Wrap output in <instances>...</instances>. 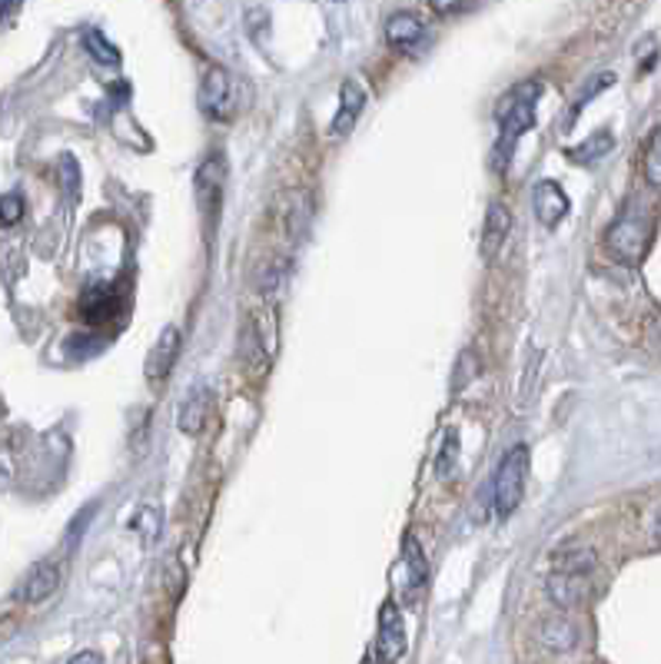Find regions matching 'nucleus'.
<instances>
[{
	"label": "nucleus",
	"mask_w": 661,
	"mask_h": 664,
	"mask_svg": "<svg viewBox=\"0 0 661 664\" xmlns=\"http://www.w3.org/2000/svg\"><path fill=\"white\" fill-rule=\"evenodd\" d=\"M542 97V84L538 81H525L518 87H512L499 107H495V117H499V140H495V150H492V170L495 173H505L508 164H512V154L518 147V140L535 127V104Z\"/></svg>",
	"instance_id": "nucleus-1"
},
{
	"label": "nucleus",
	"mask_w": 661,
	"mask_h": 664,
	"mask_svg": "<svg viewBox=\"0 0 661 664\" xmlns=\"http://www.w3.org/2000/svg\"><path fill=\"white\" fill-rule=\"evenodd\" d=\"M651 236H654L651 217H648L641 207H625L621 217H618V220L611 223V230H608V246H611V253H615L621 263L634 266V263L644 260V253H648V246H651Z\"/></svg>",
	"instance_id": "nucleus-2"
},
{
	"label": "nucleus",
	"mask_w": 661,
	"mask_h": 664,
	"mask_svg": "<svg viewBox=\"0 0 661 664\" xmlns=\"http://www.w3.org/2000/svg\"><path fill=\"white\" fill-rule=\"evenodd\" d=\"M525 482H528V449L525 445H515L502 455L499 462V472H495V515L499 518H508L518 505H522V495H525Z\"/></svg>",
	"instance_id": "nucleus-3"
},
{
	"label": "nucleus",
	"mask_w": 661,
	"mask_h": 664,
	"mask_svg": "<svg viewBox=\"0 0 661 664\" xmlns=\"http://www.w3.org/2000/svg\"><path fill=\"white\" fill-rule=\"evenodd\" d=\"M243 359L250 362L253 372H263L276 352V313L273 309H260L246 319L243 326Z\"/></svg>",
	"instance_id": "nucleus-4"
},
{
	"label": "nucleus",
	"mask_w": 661,
	"mask_h": 664,
	"mask_svg": "<svg viewBox=\"0 0 661 664\" xmlns=\"http://www.w3.org/2000/svg\"><path fill=\"white\" fill-rule=\"evenodd\" d=\"M200 110L210 120H230L233 114V81L223 67H210L200 81Z\"/></svg>",
	"instance_id": "nucleus-5"
},
{
	"label": "nucleus",
	"mask_w": 661,
	"mask_h": 664,
	"mask_svg": "<svg viewBox=\"0 0 661 664\" xmlns=\"http://www.w3.org/2000/svg\"><path fill=\"white\" fill-rule=\"evenodd\" d=\"M376 654H379V661H386V664H396V661L406 654V621H402V611H399L392 601H386L382 611H379Z\"/></svg>",
	"instance_id": "nucleus-6"
},
{
	"label": "nucleus",
	"mask_w": 661,
	"mask_h": 664,
	"mask_svg": "<svg viewBox=\"0 0 661 664\" xmlns=\"http://www.w3.org/2000/svg\"><path fill=\"white\" fill-rule=\"evenodd\" d=\"M120 306H124V299H120L117 286H111V283H94V286H87V293L81 296V316H84V323H91V326L111 323V319L120 313Z\"/></svg>",
	"instance_id": "nucleus-7"
},
{
	"label": "nucleus",
	"mask_w": 661,
	"mask_h": 664,
	"mask_svg": "<svg viewBox=\"0 0 661 664\" xmlns=\"http://www.w3.org/2000/svg\"><path fill=\"white\" fill-rule=\"evenodd\" d=\"M180 346H183V339H180V329L177 326H167L164 329V336L154 342V349H150V356H147V366H144V372H147V382L150 386H160L170 372H174V366H177V356H180Z\"/></svg>",
	"instance_id": "nucleus-8"
},
{
	"label": "nucleus",
	"mask_w": 661,
	"mask_h": 664,
	"mask_svg": "<svg viewBox=\"0 0 661 664\" xmlns=\"http://www.w3.org/2000/svg\"><path fill=\"white\" fill-rule=\"evenodd\" d=\"M223 180H227V160H223L220 154L207 157V160L200 164V170H197V183H193V190H197V203H200L203 213H213V210L220 207Z\"/></svg>",
	"instance_id": "nucleus-9"
},
{
	"label": "nucleus",
	"mask_w": 661,
	"mask_h": 664,
	"mask_svg": "<svg viewBox=\"0 0 661 664\" xmlns=\"http://www.w3.org/2000/svg\"><path fill=\"white\" fill-rule=\"evenodd\" d=\"M280 220L283 230L290 236V243H300L309 233V220H313V200L306 190H286L280 197Z\"/></svg>",
	"instance_id": "nucleus-10"
},
{
	"label": "nucleus",
	"mask_w": 661,
	"mask_h": 664,
	"mask_svg": "<svg viewBox=\"0 0 661 664\" xmlns=\"http://www.w3.org/2000/svg\"><path fill=\"white\" fill-rule=\"evenodd\" d=\"M532 210H535V220L545 230H555L568 217V197H565V190L555 180H542L532 190Z\"/></svg>",
	"instance_id": "nucleus-11"
},
{
	"label": "nucleus",
	"mask_w": 661,
	"mask_h": 664,
	"mask_svg": "<svg viewBox=\"0 0 661 664\" xmlns=\"http://www.w3.org/2000/svg\"><path fill=\"white\" fill-rule=\"evenodd\" d=\"M591 591V575H575V571H552L548 575V598L558 608H575L588 598Z\"/></svg>",
	"instance_id": "nucleus-12"
},
{
	"label": "nucleus",
	"mask_w": 661,
	"mask_h": 664,
	"mask_svg": "<svg viewBox=\"0 0 661 664\" xmlns=\"http://www.w3.org/2000/svg\"><path fill=\"white\" fill-rule=\"evenodd\" d=\"M386 41H389L396 51L412 54V51L426 41V24H422L416 14L399 11V14H392V18L386 21Z\"/></svg>",
	"instance_id": "nucleus-13"
},
{
	"label": "nucleus",
	"mask_w": 661,
	"mask_h": 664,
	"mask_svg": "<svg viewBox=\"0 0 661 664\" xmlns=\"http://www.w3.org/2000/svg\"><path fill=\"white\" fill-rule=\"evenodd\" d=\"M508 230H512V213L508 207L502 203H492L489 213H485V226H482V260H495L508 240Z\"/></svg>",
	"instance_id": "nucleus-14"
},
{
	"label": "nucleus",
	"mask_w": 661,
	"mask_h": 664,
	"mask_svg": "<svg viewBox=\"0 0 661 664\" xmlns=\"http://www.w3.org/2000/svg\"><path fill=\"white\" fill-rule=\"evenodd\" d=\"M57 588H61V565H57V561H41V565L28 575V581H24V588H21V601L41 604V601H48Z\"/></svg>",
	"instance_id": "nucleus-15"
},
{
	"label": "nucleus",
	"mask_w": 661,
	"mask_h": 664,
	"mask_svg": "<svg viewBox=\"0 0 661 664\" xmlns=\"http://www.w3.org/2000/svg\"><path fill=\"white\" fill-rule=\"evenodd\" d=\"M210 405H213L210 392H207V389H193V392L180 402V412H177V425H180V432H187V435H200L203 425H207V419H210Z\"/></svg>",
	"instance_id": "nucleus-16"
},
{
	"label": "nucleus",
	"mask_w": 661,
	"mask_h": 664,
	"mask_svg": "<svg viewBox=\"0 0 661 664\" xmlns=\"http://www.w3.org/2000/svg\"><path fill=\"white\" fill-rule=\"evenodd\" d=\"M363 107H366V91L359 87V81H346V84L339 87V114H336V120H333V134H336V137L349 134L353 124H356V117L363 114Z\"/></svg>",
	"instance_id": "nucleus-17"
},
{
	"label": "nucleus",
	"mask_w": 661,
	"mask_h": 664,
	"mask_svg": "<svg viewBox=\"0 0 661 664\" xmlns=\"http://www.w3.org/2000/svg\"><path fill=\"white\" fill-rule=\"evenodd\" d=\"M538 637H542V644H545L548 651H568V647H575L578 631H575V624H571L568 618L555 614V618H545V621H542Z\"/></svg>",
	"instance_id": "nucleus-18"
},
{
	"label": "nucleus",
	"mask_w": 661,
	"mask_h": 664,
	"mask_svg": "<svg viewBox=\"0 0 661 664\" xmlns=\"http://www.w3.org/2000/svg\"><path fill=\"white\" fill-rule=\"evenodd\" d=\"M552 571H575V575H591L595 571V551L585 545H565L552 555Z\"/></svg>",
	"instance_id": "nucleus-19"
},
{
	"label": "nucleus",
	"mask_w": 661,
	"mask_h": 664,
	"mask_svg": "<svg viewBox=\"0 0 661 664\" xmlns=\"http://www.w3.org/2000/svg\"><path fill=\"white\" fill-rule=\"evenodd\" d=\"M611 147H615V137L608 134V130H598V134H591L585 144H578V147H571L568 150V160L571 164H598V160H605L608 154H611Z\"/></svg>",
	"instance_id": "nucleus-20"
},
{
	"label": "nucleus",
	"mask_w": 661,
	"mask_h": 664,
	"mask_svg": "<svg viewBox=\"0 0 661 664\" xmlns=\"http://www.w3.org/2000/svg\"><path fill=\"white\" fill-rule=\"evenodd\" d=\"M402 561H406V568H409V584H412V591H419V588L426 584V578H429V561H426V555H422L416 535H406Z\"/></svg>",
	"instance_id": "nucleus-21"
},
{
	"label": "nucleus",
	"mask_w": 661,
	"mask_h": 664,
	"mask_svg": "<svg viewBox=\"0 0 661 664\" xmlns=\"http://www.w3.org/2000/svg\"><path fill=\"white\" fill-rule=\"evenodd\" d=\"M84 48H87V54H91L97 64H104V67H117V64H120L117 48H114L101 31H87V34H84Z\"/></svg>",
	"instance_id": "nucleus-22"
},
{
	"label": "nucleus",
	"mask_w": 661,
	"mask_h": 664,
	"mask_svg": "<svg viewBox=\"0 0 661 664\" xmlns=\"http://www.w3.org/2000/svg\"><path fill=\"white\" fill-rule=\"evenodd\" d=\"M644 180L651 187L661 183V130H651L648 147H644Z\"/></svg>",
	"instance_id": "nucleus-23"
},
{
	"label": "nucleus",
	"mask_w": 661,
	"mask_h": 664,
	"mask_svg": "<svg viewBox=\"0 0 661 664\" xmlns=\"http://www.w3.org/2000/svg\"><path fill=\"white\" fill-rule=\"evenodd\" d=\"M455 462H459V435L449 429V432H445V442H442V452H439V459H436L439 478H449L452 468H455Z\"/></svg>",
	"instance_id": "nucleus-24"
},
{
	"label": "nucleus",
	"mask_w": 661,
	"mask_h": 664,
	"mask_svg": "<svg viewBox=\"0 0 661 664\" xmlns=\"http://www.w3.org/2000/svg\"><path fill=\"white\" fill-rule=\"evenodd\" d=\"M21 220H24V197H21V193L0 197V223L14 226V223H21Z\"/></svg>",
	"instance_id": "nucleus-25"
},
{
	"label": "nucleus",
	"mask_w": 661,
	"mask_h": 664,
	"mask_svg": "<svg viewBox=\"0 0 661 664\" xmlns=\"http://www.w3.org/2000/svg\"><path fill=\"white\" fill-rule=\"evenodd\" d=\"M608 84H611V74H598L591 84H585V87H581V94H578V101H575V107H571V120H575V117L581 114V107H585V104H588V101H591L598 91H605Z\"/></svg>",
	"instance_id": "nucleus-26"
},
{
	"label": "nucleus",
	"mask_w": 661,
	"mask_h": 664,
	"mask_svg": "<svg viewBox=\"0 0 661 664\" xmlns=\"http://www.w3.org/2000/svg\"><path fill=\"white\" fill-rule=\"evenodd\" d=\"M61 173H64V190L71 197H77L81 190V170H77V160L74 157H61Z\"/></svg>",
	"instance_id": "nucleus-27"
},
{
	"label": "nucleus",
	"mask_w": 661,
	"mask_h": 664,
	"mask_svg": "<svg viewBox=\"0 0 661 664\" xmlns=\"http://www.w3.org/2000/svg\"><path fill=\"white\" fill-rule=\"evenodd\" d=\"M429 4H432L436 14H452V11L462 8V0H429Z\"/></svg>",
	"instance_id": "nucleus-28"
},
{
	"label": "nucleus",
	"mask_w": 661,
	"mask_h": 664,
	"mask_svg": "<svg viewBox=\"0 0 661 664\" xmlns=\"http://www.w3.org/2000/svg\"><path fill=\"white\" fill-rule=\"evenodd\" d=\"M67 664H104V657H101L97 651H81V654H74Z\"/></svg>",
	"instance_id": "nucleus-29"
},
{
	"label": "nucleus",
	"mask_w": 661,
	"mask_h": 664,
	"mask_svg": "<svg viewBox=\"0 0 661 664\" xmlns=\"http://www.w3.org/2000/svg\"><path fill=\"white\" fill-rule=\"evenodd\" d=\"M21 11V0H0V21H8Z\"/></svg>",
	"instance_id": "nucleus-30"
},
{
	"label": "nucleus",
	"mask_w": 661,
	"mask_h": 664,
	"mask_svg": "<svg viewBox=\"0 0 661 664\" xmlns=\"http://www.w3.org/2000/svg\"><path fill=\"white\" fill-rule=\"evenodd\" d=\"M366 664H373V661H366Z\"/></svg>",
	"instance_id": "nucleus-31"
}]
</instances>
